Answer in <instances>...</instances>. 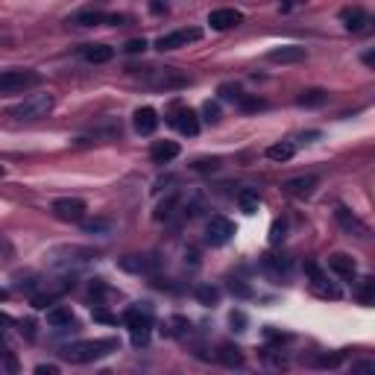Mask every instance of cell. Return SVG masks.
Returning a JSON list of instances; mask_svg holds the SVG:
<instances>
[{
	"label": "cell",
	"instance_id": "6da1fadb",
	"mask_svg": "<svg viewBox=\"0 0 375 375\" xmlns=\"http://www.w3.org/2000/svg\"><path fill=\"white\" fill-rule=\"evenodd\" d=\"M117 349V340L115 337H100V340H80V343H68L62 349V358L71 361V363H91V361H100L106 355H112Z\"/></svg>",
	"mask_w": 375,
	"mask_h": 375
},
{
	"label": "cell",
	"instance_id": "7a4b0ae2",
	"mask_svg": "<svg viewBox=\"0 0 375 375\" xmlns=\"http://www.w3.org/2000/svg\"><path fill=\"white\" fill-rule=\"evenodd\" d=\"M53 106H56L53 94H30L18 106L9 109V117H15V120H41V117H47L53 112Z\"/></svg>",
	"mask_w": 375,
	"mask_h": 375
},
{
	"label": "cell",
	"instance_id": "3957f363",
	"mask_svg": "<svg viewBox=\"0 0 375 375\" xmlns=\"http://www.w3.org/2000/svg\"><path fill=\"white\" fill-rule=\"evenodd\" d=\"M124 323L129 326V332H132V343L144 346L150 340V328H152V308L147 302L132 305L129 311L124 314Z\"/></svg>",
	"mask_w": 375,
	"mask_h": 375
},
{
	"label": "cell",
	"instance_id": "277c9868",
	"mask_svg": "<svg viewBox=\"0 0 375 375\" xmlns=\"http://www.w3.org/2000/svg\"><path fill=\"white\" fill-rule=\"evenodd\" d=\"M41 82V73L36 71H0V94H12V91H24Z\"/></svg>",
	"mask_w": 375,
	"mask_h": 375
},
{
	"label": "cell",
	"instance_id": "5b68a950",
	"mask_svg": "<svg viewBox=\"0 0 375 375\" xmlns=\"http://www.w3.org/2000/svg\"><path fill=\"white\" fill-rule=\"evenodd\" d=\"M91 252L82 247H53L47 252V264L50 267H80V264L88 261Z\"/></svg>",
	"mask_w": 375,
	"mask_h": 375
},
{
	"label": "cell",
	"instance_id": "8992f818",
	"mask_svg": "<svg viewBox=\"0 0 375 375\" xmlns=\"http://www.w3.org/2000/svg\"><path fill=\"white\" fill-rule=\"evenodd\" d=\"M203 38V30L196 27H185V30H176V32H168V36H161L156 41V47L164 53V50H179V47H188V44L200 41Z\"/></svg>",
	"mask_w": 375,
	"mask_h": 375
},
{
	"label": "cell",
	"instance_id": "52a82bcc",
	"mask_svg": "<svg viewBox=\"0 0 375 375\" xmlns=\"http://www.w3.org/2000/svg\"><path fill=\"white\" fill-rule=\"evenodd\" d=\"M53 214H56L62 223H80L85 217V203L76 200V196H59V200L53 203Z\"/></svg>",
	"mask_w": 375,
	"mask_h": 375
},
{
	"label": "cell",
	"instance_id": "ba28073f",
	"mask_svg": "<svg viewBox=\"0 0 375 375\" xmlns=\"http://www.w3.org/2000/svg\"><path fill=\"white\" fill-rule=\"evenodd\" d=\"M231 235H235V223L226 217H212L208 220V226H205V240L212 247H223L231 240Z\"/></svg>",
	"mask_w": 375,
	"mask_h": 375
},
{
	"label": "cell",
	"instance_id": "9c48e42d",
	"mask_svg": "<svg viewBox=\"0 0 375 375\" xmlns=\"http://www.w3.org/2000/svg\"><path fill=\"white\" fill-rule=\"evenodd\" d=\"M334 217H337L340 229L349 231V235H355V238H367V235H370L367 223H363V220H361L358 214H352L346 205H337V208H334Z\"/></svg>",
	"mask_w": 375,
	"mask_h": 375
},
{
	"label": "cell",
	"instance_id": "30bf717a",
	"mask_svg": "<svg viewBox=\"0 0 375 375\" xmlns=\"http://www.w3.org/2000/svg\"><path fill=\"white\" fill-rule=\"evenodd\" d=\"M282 188H284V194L296 196V200H308V196L317 191V176H293V179H288Z\"/></svg>",
	"mask_w": 375,
	"mask_h": 375
},
{
	"label": "cell",
	"instance_id": "8fae6325",
	"mask_svg": "<svg viewBox=\"0 0 375 375\" xmlns=\"http://www.w3.org/2000/svg\"><path fill=\"white\" fill-rule=\"evenodd\" d=\"M267 59L275 62V65H296L305 59V47H299V44H284V47H273L267 53Z\"/></svg>",
	"mask_w": 375,
	"mask_h": 375
},
{
	"label": "cell",
	"instance_id": "7c38bea8",
	"mask_svg": "<svg viewBox=\"0 0 375 375\" xmlns=\"http://www.w3.org/2000/svg\"><path fill=\"white\" fill-rule=\"evenodd\" d=\"M328 267H332V273H337L340 279H346V282H352V279H355V273H358L355 258L346 255V252H334V255H328Z\"/></svg>",
	"mask_w": 375,
	"mask_h": 375
},
{
	"label": "cell",
	"instance_id": "4fadbf2b",
	"mask_svg": "<svg viewBox=\"0 0 375 375\" xmlns=\"http://www.w3.org/2000/svg\"><path fill=\"white\" fill-rule=\"evenodd\" d=\"M240 21H244V15H240L238 9H214V12L208 15V24H212V30H217V32L238 27Z\"/></svg>",
	"mask_w": 375,
	"mask_h": 375
},
{
	"label": "cell",
	"instance_id": "5bb4252c",
	"mask_svg": "<svg viewBox=\"0 0 375 375\" xmlns=\"http://www.w3.org/2000/svg\"><path fill=\"white\" fill-rule=\"evenodd\" d=\"M170 124L182 132V135H196L200 132V117H196V112H191V109H176V115L170 117Z\"/></svg>",
	"mask_w": 375,
	"mask_h": 375
},
{
	"label": "cell",
	"instance_id": "9a60e30c",
	"mask_svg": "<svg viewBox=\"0 0 375 375\" xmlns=\"http://www.w3.org/2000/svg\"><path fill=\"white\" fill-rule=\"evenodd\" d=\"M308 273H311V291H314L317 296H323V299H337L340 291H337V288H332V284L326 282V275L319 273L317 264H308Z\"/></svg>",
	"mask_w": 375,
	"mask_h": 375
},
{
	"label": "cell",
	"instance_id": "2e32d148",
	"mask_svg": "<svg viewBox=\"0 0 375 375\" xmlns=\"http://www.w3.org/2000/svg\"><path fill=\"white\" fill-rule=\"evenodd\" d=\"M135 129L141 132V135H152V132L159 129V115H156V109H138L135 112Z\"/></svg>",
	"mask_w": 375,
	"mask_h": 375
},
{
	"label": "cell",
	"instance_id": "e0dca14e",
	"mask_svg": "<svg viewBox=\"0 0 375 375\" xmlns=\"http://www.w3.org/2000/svg\"><path fill=\"white\" fill-rule=\"evenodd\" d=\"M150 156H152L156 164H168V161H173L176 156H179V144H176V141H156L152 150H150Z\"/></svg>",
	"mask_w": 375,
	"mask_h": 375
},
{
	"label": "cell",
	"instance_id": "ac0fdd59",
	"mask_svg": "<svg viewBox=\"0 0 375 375\" xmlns=\"http://www.w3.org/2000/svg\"><path fill=\"white\" fill-rule=\"evenodd\" d=\"M47 323H50L53 328H71V326H73L71 308H68V305H53L50 311H47Z\"/></svg>",
	"mask_w": 375,
	"mask_h": 375
},
{
	"label": "cell",
	"instance_id": "d6986e66",
	"mask_svg": "<svg viewBox=\"0 0 375 375\" xmlns=\"http://www.w3.org/2000/svg\"><path fill=\"white\" fill-rule=\"evenodd\" d=\"M82 56L91 65H103V62H109L115 56V47H109V44H88V47L82 50Z\"/></svg>",
	"mask_w": 375,
	"mask_h": 375
},
{
	"label": "cell",
	"instance_id": "ffe728a7",
	"mask_svg": "<svg viewBox=\"0 0 375 375\" xmlns=\"http://www.w3.org/2000/svg\"><path fill=\"white\" fill-rule=\"evenodd\" d=\"M217 361L226 363V367H244V352H240L238 346H231V343H223L217 349Z\"/></svg>",
	"mask_w": 375,
	"mask_h": 375
},
{
	"label": "cell",
	"instance_id": "44dd1931",
	"mask_svg": "<svg viewBox=\"0 0 375 375\" xmlns=\"http://www.w3.org/2000/svg\"><path fill=\"white\" fill-rule=\"evenodd\" d=\"M326 100H328V91H323V88H308V91H302L299 97H296V103L305 106V109H317Z\"/></svg>",
	"mask_w": 375,
	"mask_h": 375
},
{
	"label": "cell",
	"instance_id": "7402d4cb",
	"mask_svg": "<svg viewBox=\"0 0 375 375\" xmlns=\"http://www.w3.org/2000/svg\"><path fill=\"white\" fill-rule=\"evenodd\" d=\"M293 152H296V144H293V141H279V144L267 147V159H273V161H291Z\"/></svg>",
	"mask_w": 375,
	"mask_h": 375
},
{
	"label": "cell",
	"instance_id": "603a6c76",
	"mask_svg": "<svg viewBox=\"0 0 375 375\" xmlns=\"http://www.w3.org/2000/svg\"><path fill=\"white\" fill-rule=\"evenodd\" d=\"M343 21H346V30H352V32H361L363 27H367L370 15L363 12V9H343Z\"/></svg>",
	"mask_w": 375,
	"mask_h": 375
},
{
	"label": "cell",
	"instance_id": "cb8c5ba5",
	"mask_svg": "<svg viewBox=\"0 0 375 375\" xmlns=\"http://www.w3.org/2000/svg\"><path fill=\"white\" fill-rule=\"evenodd\" d=\"M82 231H85V235L106 238V235H112V231H115V223H112V220H88V223H82Z\"/></svg>",
	"mask_w": 375,
	"mask_h": 375
},
{
	"label": "cell",
	"instance_id": "d4e9b609",
	"mask_svg": "<svg viewBox=\"0 0 375 375\" xmlns=\"http://www.w3.org/2000/svg\"><path fill=\"white\" fill-rule=\"evenodd\" d=\"M238 205L244 214H255L258 212V194L255 191H240L238 194Z\"/></svg>",
	"mask_w": 375,
	"mask_h": 375
},
{
	"label": "cell",
	"instance_id": "484cf974",
	"mask_svg": "<svg viewBox=\"0 0 375 375\" xmlns=\"http://www.w3.org/2000/svg\"><path fill=\"white\" fill-rule=\"evenodd\" d=\"M196 299H200L203 305H214L220 299V291L212 288V284H203V288H196Z\"/></svg>",
	"mask_w": 375,
	"mask_h": 375
},
{
	"label": "cell",
	"instance_id": "4316f807",
	"mask_svg": "<svg viewBox=\"0 0 375 375\" xmlns=\"http://www.w3.org/2000/svg\"><path fill=\"white\" fill-rule=\"evenodd\" d=\"M264 267H267V270H275V273H282V275H288L291 264H288V261H279V258H273V255H267V258H264Z\"/></svg>",
	"mask_w": 375,
	"mask_h": 375
},
{
	"label": "cell",
	"instance_id": "83f0119b",
	"mask_svg": "<svg viewBox=\"0 0 375 375\" xmlns=\"http://www.w3.org/2000/svg\"><path fill=\"white\" fill-rule=\"evenodd\" d=\"M267 103L264 100H258V97H240V109H244V112H258V109H264Z\"/></svg>",
	"mask_w": 375,
	"mask_h": 375
},
{
	"label": "cell",
	"instance_id": "f1b7e54d",
	"mask_svg": "<svg viewBox=\"0 0 375 375\" xmlns=\"http://www.w3.org/2000/svg\"><path fill=\"white\" fill-rule=\"evenodd\" d=\"M176 203H179V196H170V200H168V203H161V205H159V212H156V217H159V220H168V217L173 214V208H176Z\"/></svg>",
	"mask_w": 375,
	"mask_h": 375
},
{
	"label": "cell",
	"instance_id": "f546056e",
	"mask_svg": "<svg viewBox=\"0 0 375 375\" xmlns=\"http://www.w3.org/2000/svg\"><path fill=\"white\" fill-rule=\"evenodd\" d=\"M203 115H205V120H208V124H217V120H220V106L208 100V103L203 106Z\"/></svg>",
	"mask_w": 375,
	"mask_h": 375
},
{
	"label": "cell",
	"instance_id": "4dcf8cb0",
	"mask_svg": "<svg viewBox=\"0 0 375 375\" xmlns=\"http://www.w3.org/2000/svg\"><path fill=\"white\" fill-rule=\"evenodd\" d=\"M220 97H223V100H240V88L238 85H220Z\"/></svg>",
	"mask_w": 375,
	"mask_h": 375
},
{
	"label": "cell",
	"instance_id": "1f68e13d",
	"mask_svg": "<svg viewBox=\"0 0 375 375\" xmlns=\"http://www.w3.org/2000/svg\"><path fill=\"white\" fill-rule=\"evenodd\" d=\"M352 375H375V363L372 361H361L352 367Z\"/></svg>",
	"mask_w": 375,
	"mask_h": 375
},
{
	"label": "cell",
	"instance_id": "d6a6232c",
	"mask_svg": "<svg viewBox=\"0 0 375 375\" xmlns=\"http://www.w3.org/2000/svg\"><path fill=\"white\" fill-rule=\"evenodd\" d=\"M191 168L194 170H217L220 168V159H200V161H194Z\"/></svg>",
	"mask_w": 375,
	"mask_h": 375
},
{
	"label": "cell",
	"instance_id": "836d02e7",
	"mask_svg": "<svg viewBox=\"0 0 375 375\" xmlns=\"http://www.w3.org/2000/svg\"><path fill=\"white\" fill-rule=\"evenodd\" d=\"M144 47H147V41H144V38H132V41L124 44V50H126V53H144Z\"/></svg>",
	"mask_w": 375,
	"mask_h": 375
},
{
	"label": "cell",
	"instance_id": "e575fe53",
	"mask_svg": "<svg viewBox=\"0 0 375 375\" xmlns=\"http://www.w3.org/2000/svg\"><path fill=\"white\" fill-rule=\"evenodd\" d=\"M372 279H363V291H361V302L367 305V302H372Z\"/></svg>",
	"mask_w": 375,
	"mask_h": 375
},
{
	"label": "cell",
	"instance_id": "d590c367",
	"mask_svg": "<svg viewBox=\"0 0 375 375\" xmlns=\"http://www.w3.org/2000/svg\"><path fill=\"white\" fill-rule=\"evenodd\" d=\"M273 244H282L284 240V223H273V235H270Z\"/></svg>",
	"mask_w": 375,
	"mask_h": 375
},
{
	"label": "cell",
	"instance_id": "8d00e7d4",
	"mask_svg": "<svg viewBox=\"0 0 375 375\" xmlns=\"http://www.w3.org/2000/svg\"><path fill=\"white\" fill-rule=\"evenodd\" d=\"M229 291L238 293V296H249V288H247V284H240V282H235V279L229 282Z\"/></svg>",
	"mask_w": 375,
	"mask_h": 375
},
{
	"label": "cell",
	"instance_id": "74e56055",
	"mask_svg": "<svg viewBox=\"0 0 375 375\" xmlns=\"http://www.w3.org/2000/svg\"><path fill=\"white\" fill-rule=\"evenodd\" d=\"M36 375H59V370L53 363H41V367H36Z\"/></svg>",
	"mask_w": 375,
	"mask_h": 375
},
{
	"label": "cell",
	"instance_id": "f35d334b",
	"mask_svg": "<svg viewBox=\"0 0 375 375\" xmlns=\"http://www.w3.org/2000/svg\"><path fill=\"white\" fill-rule=\"evenodd\" d=\"M244 323H247V317L244 314H231V326H238V332H244Z\"/></svg>",
	"mask_w": 375,
	"mask_h": 375
},
{
	"label": "cell",
	"instance_id": "ab89813d",
	"mask_svg": "<svg viewBox=\"0 0 375 375\" xmlns=\"http://www.w3.org/2000/svg\"><path fill=\"white\" fill-rule=\"evenodd\" d=\"M9 323H12V319H9L6 314H0V326H9Z\"/></svg>",
	"mask_w": 375,
	"mask_h": 375
},
{
	"label": "cell",
	"instance_id": "60d3db41",
	"mask_svg": "<svg viewBox=\"0 0 375 375\" xmlns=\"http://www.w3.org/2000/svg\"><path fill=\"white\" fill-rule=\"evenodd\" d=\"M6 296H9V293H6L3 288H0V302H3V299H6Z\"/></svg>",
	"mask_w": 375,
	"mask_h": 375
},
{
	"label": "cell",
	"instance_id": "b9f144b4",
	"mask_svg": "<svg viewBox=\"0 0 375 375\" xmlns=\"http://www.w3.org/2000/svg\"><path fill=\"white\" fill-rule=\"evenodd\" d=\"M6 173V168H3V164H0V176H3Z\"/></svg>",
	"mask_w": 375,
	"mask_h": 375
},
{
	"label": "cell",
	"instance_id": "7bdbcfd3",
	"mask_svg": "<svg viewBox=\"0 0 375 375\" xmlns=\"http://www.w3.org/2000/svg\"><path fill=\"white\" fill-rule=\"evenodd\" d=\"M170 375H176V372H170Z\"/></svg>",
	"mask_w": 375,
	"mask_h": 375
}]
</instances>
